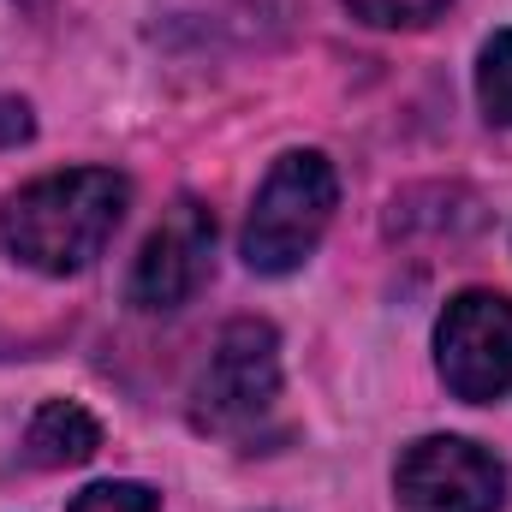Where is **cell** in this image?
<instances>
[{
	"label": "cell",
	"instance_id": "6da1fadb",
	"mask_svg": "<svg viewBox=\"0 0 512 512\" xmlns=\"http://www.w3.org/2000/svg\"><path fill=\"white\" fill-rule=\"evenodd\" d=\"M131 203V185L108 167H72V173H48L36 185H24L6 215H0V239L36 274H84L96 256L108 251V239L120 233Z\"/></svg>",
	"mask_w": 512,
	"mask_h": 512
},
{
	"label": "cell",
	"instance_id": "7a4b0ae2",
	"mask_svg": "<svg viewBox=\"0 0 512 512\" xmlns=\"http://www.w3.org/2000/svg\"><path fill=\"white\" fill-rule=\"evenodd\" d=\"M334 203H340V179H334L328 155H316V149L280 155L256 191L251 221H245V262L256 274H292L322 245Z\"/></svg>",
	"mask_w": 512,
	"mask_h": 512
},
{
	"label": "cell",
	"instance_id": "3957f363",
	"mask_svg": "<svg viewBox=\"0 0 512 512\" xmlns=\"http://www.w3.org/2000/svg\"><path fill=\"white\" fill-rule=\"evenodd\" d=\"M280 399V340L268 322H227L203 376H197V399L191 417L209 435H251L256 423L274 411Z\"/></svg>",
	"mask_w": 512,
	"mask_h": 512
},
{
	"label": "cell",
	"instance_id": "277c9868",
	"mask_svg": "<svg viewBox=\"0 0 512 512\" xmlns=\"http://www.w3.org/2000/svg\"><path fill=\"white\" fill-rule=\"evenodd\" d=\"M393 495H399V512H501L507 471L477 441L423 435L399 453Z\"/></svg>",
	"mask_w": 512,
	"mask_h": 512
},
{
	"label": "cell",
	"instance_id": "5b68a950",
	"mask_svg": "<svg viewBox=\"0 0 512 512\" xmlns=\"http://www.w3.org/2000/svg\"><path fill=\"white\" fill-rule=\"evenodd\" d=\"M435 364L465 405L501 399L512 387V298L459 292L435 322Z\"/></svg>",
	"mask_w": 512,
	"mask_h": 512
},
{
	"label": "cell",
	"instance_id": "8992f818",
	"mask_svg": "<svg viewBox=\"0 0 512 512\" xmlns=\"http://www.w3.org/2000/svg\"><path fill=\"white\" fill-rule=\"evenodd\" d=\"M209 256H215V215L197 197H179L161 227L143 239V256L131 268V304L137 310H179L197 298V286L209 280Z\"/></svg>",
	"mask_w": 512,
	"mask_h": 512
},
{
	"label": "cell",
	"instance_id": "52a82bcc",
	"mask_svg": "<svg viewBox=\"0 0 512 512\" xmlns=\"http://www.w3.org/2000/svg\"><path fill=\"white\" fill-rule=\"evenodd\" d=\"M24 447H30V465H42V471H66V465L96 459V447H102V423H96L78 399H48V405L30 417Z\"/></svg>",
	"mask_w": 512,
	"mask_h": 512
},
{
	"label": "cell",
	"instance_id": "ba28073f",
	"mask_svg": "<svg viewBox=\"0 0 512 512\" xmlns=\"http://www.w3.org/2000/svg\"><path fill=\"white\" fill-rule=\"evenodd\" d=\"M477 96H483L489 120L512 126V30H501L483 48V60H477Z\"/></svg>",
	"mask_w": 512,
	"mask_h": 512
},
{
	"label": "cell",
	"instance_id": "9c48e42d",
	"mask_svg": "<svg viewBox=\"0 0 512 512\" xmlns=\"http://www.w3.org/2000/svg\"><path fill=\"white\" fill-rule=\"evenodd\" d=\"M352 18L376 24V30H417V24H435L453 0H346Z\"/></svg>",
	"mask_w": 512,
	"mask_h": 512
},
{
	"label": "cell",
	"instance_id": "30bf717a",
	"mask_svg": "<svg viewBox=\"0 0 512 512\" xmlns=\"http://www.w3.org/2000/svg\"><path fill=\"white\" fill-rule=\"evenodd\" d=\"M72 512H161V495L143 483H90Z\"/></svg>",
	"mask_w": 512,
	"mask_h": 512
},
{
	"label": "cell",
	"instance_id": "8fae6325",
	"mask_svg": "<svg viewBox=\"0 0 512 512\" xmlns=\"http://www.w3.org/2000/svg\"><path fill=\"white\" fill-rule=\"evenodd\" d=\"M30 131H36V120H30V108H24V102H12V96H0V149L24 143Z\"/></svg>",
	"mask_w": 512,
	"mask_h": 512
}]
</instances>
